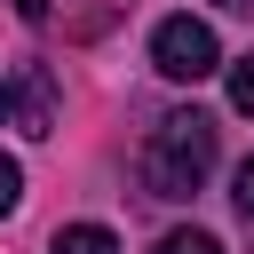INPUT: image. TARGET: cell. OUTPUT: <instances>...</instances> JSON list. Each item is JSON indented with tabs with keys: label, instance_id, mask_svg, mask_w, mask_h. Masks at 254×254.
<instances>
[{
	"label": "cell",
	"instance_id": "6da1fadb",
	"mask_svg": "<svg viewBox=\"0 0 254 254\" xmlns=\"http://www.w3.org/2000/svg\"><path fill=\"white\" fill-rule=\"evenodd\" d=\"M214 175V119L206 111H167L143 143V190L151 198H190Z\"/></svg>",
	"mask_w": 254,
	"mask_h": 254
},
{
	"label": "cell",
	"instance_id": "7a4b0ae2",
	"mask_svg": "<svg viewBox=\"0 0 254 254\" xmlns=\"http://www.w3.org/2000/svg\"><path fill=\"white\" fill-rule=\"evenodd\" d=\"M151 64H159L167 79L198 87V79L222 71V48H214V32H206L198 16H159V32H151Z\"/></svg>",
	"mask_w": 254,
	"mask_h": 254
},
{
	"label": "cell",
	"instance_id": "3957f363",
	"mask_svg": "<svg viewBox=\"0 0 254 254\" xmlns=\"http://www.w3.org/2000/svg\"><path fill=\"white\" fill-rule=\"evenodd\" d=\"M0 127H24V135L56 127V79H48V64H24L16 79H0Z\"/></svg>",
	"mask_w": 254,
	"mask_h": 254
},
{
	"label": "cell",
	"instance_id": "277c9868",
	"mask_svg": "<svg viewBox=\"0 0 254 254\" xmlns=\"http://www.w3.org/2000/svg\"><path fill=\"white\" fill-rule=\"evenodd\" d=\"M48 254H119V238H111L103 222H71V230L48 238Z\"/></svg>",
	"mask_w": 254,
	"mask_h": 254
},
{
	"label": "cell",
	"instance_id": "5b68a950",
	"mask_svg": "<svg viewBox=\"0 0 254 254\" xmlns=\"http://www.w3.org/2000/svg\"><path fill=\"white\" fill-rule=\"evenodd\" d=\"M230 111H246V119H254V56H238V64H230Z\"/></svg>",
	"mask_w": 254,
	"mask_h": 254
},
{
	"label": "cell",
	"instance_id": "8992f818",
	"mask_svg": "<svg viewBox=\"0 0 254 254\" xmlns=\"http://www.w3.org/2000/svg\"><path fill=\"white\" fill-rule=\"evenodd\" d=\"M151 254H222V246H214L206 230H167V238H159Z\"/></svg>",
	"mask_w": 254,
	"mask_h": 254
},
{
	"label": "cell",
	"instance_id": "52a82bcc",
	"mask_svg": "<svg viewBox=\"0 0 254 254\" xmlns=\"http://www.w3.org/2000/svg\"><path fill=\"white\" fill-rule=\"evenodd\" d=\"M230 198H238V214H246V222H254V151H246V159H238V175H230Z\"/></svg>",
	"mask_w": 254,
	"mask_h": 254
},
{
	"label": "cell",
	"instance_id": "ba28073f",
	"mask_svg": "<svg viewBox=\"0 0 254 254\" xmlns=\"http://www.w3.org/2000/svg\"><path fill=\"white\" fill-rule=\"evenodd\" d=\"M16 198H24V167L0 151V214H16Z\"/></svg>",
	"mask_w": 254,
	"mask_h": 254
},
{
	"label": "cell",
	"instance_id": "9c48e42d",
	"mask_svg": "<svg viewBox=\"0 0 254 254\" xmlns=\"http://www.w3.org/2000/svg\"><path fill=\"white\" fill-rule=\"evenodd\" d=\"M222 8H254V0H222Z\"/></svg>",
	"mask_w": 254,
	"mask_h": 254
}]
</instances>
